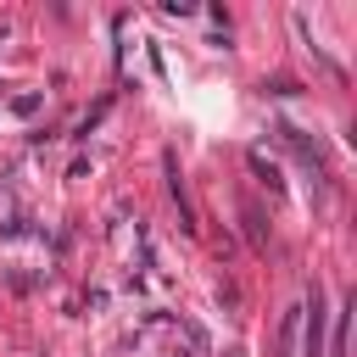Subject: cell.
Returning <instances> with one entry per match:
<instances>
[{"instance_id":"1","label":"cell","mask_w":357,"mask_h":357,"mask_svg":"<svg viewBox=\"0 0 357 357\" xmlns=\"http://www.w3.org/2000/svg\"><path fill=\"white\" fill-rule=\"evenodd\" d=\"M307 357H324V301L312 290V318H307Z\"/></svg>"}]
</instances>
